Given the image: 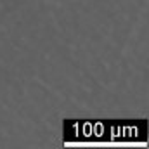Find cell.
Masks as SVG:
<instances>
[]
</instances>
